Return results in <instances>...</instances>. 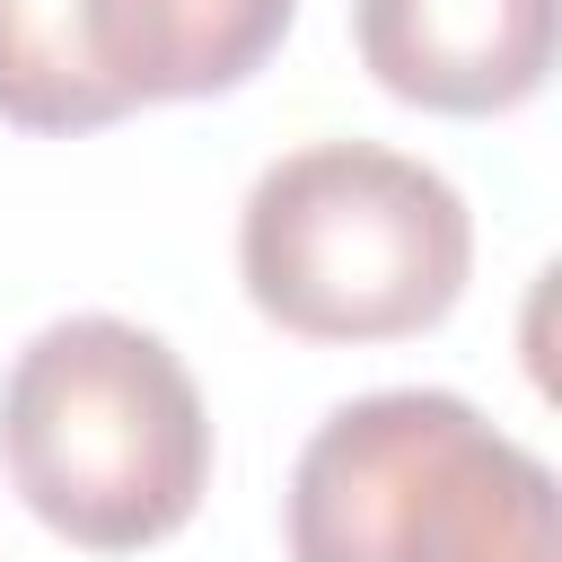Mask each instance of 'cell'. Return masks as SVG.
<instances>
[{
	"mask_svg": "<svg viewBox=\"0 0 562 562\" xmlns=\"http://www.w3.org/2000/svg\"><path fill=\"white\" fill-rule=\"evenodd\" d=\"M0 465L79 553H140L202 509L211 413L193 369L132 316H53L0 378Z\"/></svg>",
	"mask_w": 562,
	"mask_h": 562,
	"instance_id": "cell-1",
	"label": "cell"
},
{
	"mask_svg": "<svg viewBox=\"0 0 562 562\" xmlns=\"http://www.w3.org/2000/svg\"><path fill=\"white\" fill-rule=\"evenodd\" d=\"M290 562H562L536 448L448 386L334 404L290 465Z\"/></svg>",
	"mask_w": 562,
	"mask_h": 562,
	"instance_id": "cell-2",
	"label": "cell"
},
{
	"mask_svg": "<svg viewBox=\"0 0 562 562\" xmlns=\"http://www.w3.org/2000/svg\"><path fill=\"white\" fill-rule=\"evenodd\" d=\"M465 272V193L378 140H307L237 211V281L299 342H404L457 307Z\"/></svg>",
	"mask_w": 562,
	"mask_h": 562,
	"instance_id": "cell-3",
	"label": "cell"
},
{
	"mask_svg": "<svg viewBox=\"0 0 562 562\" xmlns=\"http://www.w3.org/2000/svg\"><path fill=\"white\" fill-rule=\"evenodd\" d=\"M299 0H0V123L97 132L255 79Z\"/></svg>",
	"mask_w": 562,
	"mask_h": 562,
	"instance_id": "cell-4",
	"label": "cell"
},
{
	"mask_svg": "<svg viewBox=\"0 0 562 562\" xmlns=\"http://www.w3.org/2000/svg\"><path fill=\"white\" fill-rule=\"evenodd\" d=\"M360 70L430 114H509L553 70V0H351Z\"/></svg>",
	"mask_w": 562,
	"mask_h": 562,
	"instance_id": "cell-5",
	"label": "cell"
}]
</instances>
